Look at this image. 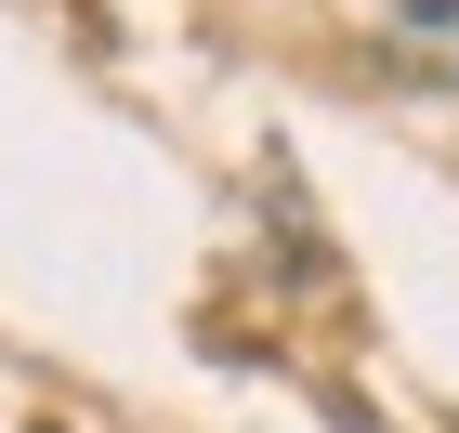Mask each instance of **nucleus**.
I'll use <instances>...</instances> for the list:
<instances>
[{
  "mask_svg": "<svg viewBox=\"0 0 459 433\" xmlns=\"http://www.w3.org/2000/svg\"><path fill=\"white\" fill-rule=\"evenodd\" d=\"M394 53H420V66H459V0H394Z\"/></svg>",
  "mask_w": 459,
  "mask_h": 433,
  "instance_id": "f257e3e1",
  "label": "nucleus"
}]
</instances>
